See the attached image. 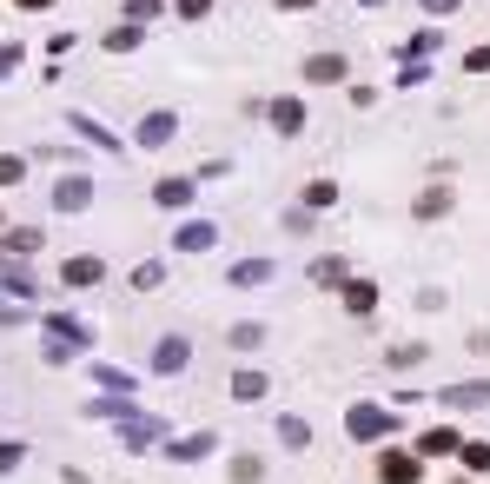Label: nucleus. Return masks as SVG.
<instances>
[{"instance_id": "obj_1", "label": "nucleus", "mask_w": 490, "mask_h": 484, "mask_svg": "<svg viewBox=\"0 0 490 484\" xmlns=\"http://www.w3.org/2000/svg\"><path fill=\"white\" fill-rule=\"evenodd\" d=\"M411 478H417L411 458H384V484H411Z\"/></svg>"}, {"instance_id": "obj_2", "label": "nucleus", "mask_w": 490, "mask_h": 484, "mask_svg": "<svg viewBox=\"0 0 490 484\" xmlns=\"http://www.w3.org/2000/svg\"><path fill=\"white\" fill-rule=\"evenodd\" d=\"M179 246H185V253H206V246H212V226H185Z\"/></svg>"}, {"instance_id": "obj_4", "label": "nucleus", "mask_w": 490, "mask_h": 484, "mask_svg": "<svg viewBox=\"0 0 490 484\" xmlns=\"http://www.w3.org/2000/svg\"><path fill=\"white\" fill-rule=\"evenodd\" d=\"M338 73H345V60H331V54H325V60H312V66H305V80H338Z\"/></svg>"}, {"instance_id": "obj_3", "label": "nucleus", "mask_w": 490, "mask_h": 484, "mask_svg": "<svg viewBox=\"0 0 490 484\" xmlns=\"http://www.w3.org/2000/svg\"><path fill=\"white\" fill-rule=\"evenodd\" d=\"M66 279H73V286H93V279H99V259H73V265H66Z\"/></svg>"}]
</instances>
